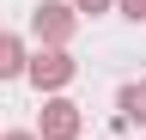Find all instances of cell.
Listing matches in <instances>:
<instances>
[{"label":"cell","instance_id":"cell-1","mask_svg":"<svg viewBox=\"0 0 146 140\" xmlns=\"http://www.w3.org/2000/svg\"><path fill=\"white\" fill-rule=\"evenodd\" d=\"M73 134H79V110L55 98L49 110H43V140H73Z\"/></svg>","mask_w":146,"mask_h":140},{"label":"cell","instance_id":"cell-2","mask_svg":"<svg viewBox=\"0 0 146 140\" xmlns=\"http://www.w3.org/2000/svg\"><path fill=\"white\" fill-rule=\"evenodd\" d=\"M31 79H36V85H67V79H73V61L61 55V49H49V55L31 61Z\"/></svg>","mask_w":146,"mask_h":140},{"label":"cell","instance_id":"cell-3","mask_svg":"<svg viewBox=\"0 0 146 140\" xmlns=\"http://www.w3.org/2000/svg\"><path fill=\"white\" fill-rule=\"evenodd\" d=\"M36 31H43L49 43H67V31H73V12L49 0V6H36Z\"/></svg>","mask_w":146,"mask_h":140},{"label":"cell","instance_id":"cell-4","mask_svg":"<svg viewBox=\"0 0 146 140\" xmlns=\"http://www.w3.org/2000/svg\"><path fill=\"white\" fill-rule=\"evenodd\" d=\"M18 67H25V49H18V37H0V79H12Z\"/></svg>","mask_w":146,"mask_h":140},{"label":"cell","instance_id":"cell-5","mask_svg":"<svg viewBox=\"0 0 146 140\" xmlns=\"http://www.w3.org/2000/svg\"><path fill=\"white\" fill-rule=\"evenodd\" d=\"M122 116H128V122H146V79L122 92Z\"/></svg>","mask_w":146,"mask_h":140},{"label":"cell","instance_id":"cell-6","mask_svg":"<svg viewBox=\"0 0 146 140\" xmlns=\"http://www.w3.org/2000/svg\"><path fill=\"white\" fill-rule=\"evenodd\" d=\"M122 12L128 19H146V0H122Z\"/></svg>","mask_w":146,"mask_h":140},{"label":"cell","instance_id":"cell-7","mask_svg":"<svg viewBox=\"0 0 146 140\" xmlns=\"http://www.w3.org/2000/svg\"><path fill=\"white\" fill-rule=\"evenodd\" d=\"M73 6H85V12H104V6H110V0H73Z\"/></svg>","mask_w":146,"mask_h":140},{"label":"cell","instance_id":"cell-8","mask_svg":"<svg viewBox=\"0 0 146 140\" xmlns=\"http://www.w3.org/2000/svg\"><path fill=\"white\" fill-rule=\"evenodd\" d=\"M6 140H31V134H6Z\"/></svg>","mask_w":146,"mask_h":140}]
</instances>
